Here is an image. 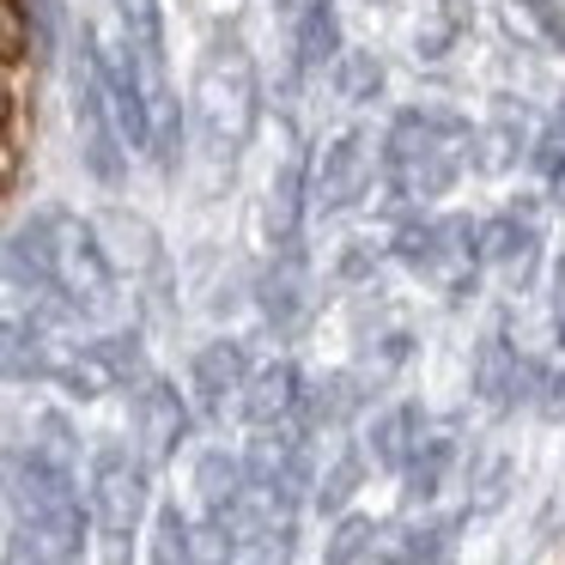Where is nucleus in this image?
Listing matches in <instances>:
<instances>
[{
	"mask_svg": "<svg viewBox=\"0 0 565 565\" xmlns=\"http://www.w3.org/2000/svg\"><path fill=\"white\" fill-rule=\"evenodd\" d=\"M189 116H195L201 140H207L220 159H232L237 147H249L262 122V79H256V62H249L237 25H220L201 50V67H195V92H189Z\"/></svg>",
	"mask_w": 565,
	"mask_h": 565,
	"instance_id": "obj_1",
	"label": "nucleus"
},
{
	"mask_svg": "<svg viewBox=\"0 0 565 565\" xmlns=\"http://www.w3.org/2000/svg\"><path fill=\"white\" fill-rule=\"evenodd\" d=\"M50 225V262H55V286L62 298L79 310V317H98V310L116 305V268L104 256L92 220H74V213H43Z\"/></svg>",
	"mask_w": 565,
	"mask_h": 565,
	"instance_id": "obj_2",
	"label": "nucleus"
},
{
	"mask_svg": "<svg viewBox=\"0 0 565 565\" xmlns=\"http://www.w3.org/2000/svg\"><path fill=\"white\" fill-rule=\"evenodd\" d=\"M377 159H383V140H371L365 128H347L334 147H322L317 177H310V207L317 213H347L371 189Z\"/></svg>",
	"mask_w": 565,
	"mask_h": 565,
	"instance_id": "obj_3",
	"label": "nucleus"
},
{
	"mask_svg": "<svg viewBox=\"0 0 565 565\" xmlns=\"http://www.w3.org/2000/svg\"><path fill=\"white\" fill-rule=\"evenodd\" d=\"M140 511H147V475L140 462H128L122 450H104L92 468V516L104 535H135Z\"/></svg>",
	"mask_w": 565,
	"mask_h": 565,
	"instance_id": "obj_4",
	"label": "nucleus"
},
{
	"mask_svg": "<svg viewBox=\"0 0 565 565\" xmlns=\"http://www.w3.org/2000/svg\"><path fill=\"white\" fill-rule=\"evenodd\" d=\"M475 268H480V225L456 220V213L438 220V244H431V262L419 274H426L444 298H468L475 292Z\"/></svg>",
	"mask_w": 565,
	"mask_h": 565,
	"instance_id": "obj_5",
	"label": "nucleus"
},
{
	"mask_svg": "<svg viewBox=\"0 0 565 565\" xmlns=\"http://www.w3.org/2000/svg\"><path fill=\"white\" fill-rule=\"evenodd\" d=\"M535 383H547V377H541L523 353H511V341H504V334H487V341H480V353H475V390L487 395L492 407L529 402V395H535Z\"/></svg>",
	"mask_w": 565,
	"mask_h": 565,
	"instance_id": "obj_6",
	"label": "nucleus"
},
{
	"mask_svg": "<svg viewBox=\"0 0 565 565\" xmlns=\"http://www.w3.org/2000/svg\"><path fill=\"white\" fill-rule=\"evenodd\" d=\"M310 159H305V147H292L286 152V164L274 171V183H268V207H262V220H268V237L280 249H298V225H305V213H310Z\"/></svg>",
	"mask_w": 565,
	"mask_h": 565,
	"instance_id": "obj_7",
	"label": "nucleus"
},
{
	"mask_svg": "<svg viewBox=\"0 0 565 565\" xmlns=\"http://www.w3.org/2000/svg\"><path fill=\"white\" fill-rule=\"evenodd\" d=\"M535 213H492V220H480V268H504L511 280H523L529 262H535Z\"/></svg>",
	"mask_w": 565,
	"mask_h": 565,
	"instance_id": "obj_8",
	"label": "nucleus"
},
{
	"mask_svg": "<svg viewBox=\"0 0 565 565\" xmlns=\"http://www.w3.org/2000/svg\"><path fill=\"white\" fill-rule=\"evenodd\" d=\"M92 232H98V244H104V256H110V268H128V274L159 268V232H152L140 213L104 207L98 220H92Z\"/></svg>",
	"mask_w": 565,
	"mask_h": 565,
	"instance_id": "obj_9",
	"label": "nucleus"
},
{
	"mask_svg": "<svg viewBox=\"0 0 565 565\" xmlns=\"http://www.w3.org/2000/svg\"><path fill=\"white\" fill-rule=\"evenodd\" d=\"M249 377H256V371H249V359H244L237 341H207L195 353V365H189V383H195V395H201L207 414H220L225 395H244Z\"/></svg>",
	"mask_w": 565,
	"mask_h": 565,
	"instance_id": "obj_10",
	"label": "nucleus"
},
{
	"mask_svg": "<svg viewBox=\"0 0 565 565\" xmlns=\"http://www.w3.org/2000/svg\"><path fill=\"white\" fill-rule=\"evenodd\" d=\"M535 152V140H529V116L523 104L499 98L487 116V128H475V164L480 171H511L516 159H529Z\"/></svg>",
	"mask_w": 565,
	"mask_h": 565,
	"instance_id": "obj_11",
	"label": "nucleus"
},
{
	"mask_svg": "<svg viewBox=\"0 0 565 565\" xmlns=\"http://www.w3.org/2000/svg\"><path fill=\"white\" fill-rule=\"evenodd\" d=\"M135 419H140V444H147L152 462L177 456V444H183V431H189V407L171 383H147L140 402H135Z\"/></svg>",
	"mask_w": 565,
	"mask_h": 565,
	"instance_id": "obj_12",
	"label": "nucleus"
},
{
	"mask_svg": "<svg viewBox=\"0 0 565 565\" xmlns=\"http://www.w3.org/2000/svg\"><path fill=\"white\" fill-rule=\"evenodd\" d=\"M256 298H262V317L274 329H292L298 310H305V249H280L268 262V274L256 280Z\"/></svg>",
	"mask_w": 565,
	"mask_h": 565,
	"instance_id": "obj_13",
	"label": "nucleus"
},
{
	"mask_svg": "<svg viewBox=\"0 0 565 565\" xmlns=\"http://www.w3.org/2000/svg\"><path fill=\"white\" fill-rule=\"evenodd\" d=\"M237 402H244L249 426H274V419H286L298 407V371L286 365V359H274V365H262L256 377H249V390L237 395Z\"/></svg>",
	"mask_w": 565,
	"mask_h": 565,
	"instance_id": "obj_14",
	"label": "nucleus"
},
{
	"mask_svg": "<svg viewBox=\"0 0 565 565\" xmlns=\"http://www.w3.org/2000/svg\"><path fill=\"white\" fill-rule=\"evenodd\" d=\"M341 19H334L329 0H305L298 7V67L317 74V67H334L341 62Z\"/></svg>",
	"mask_w": 565,
	"mask_h": 565,
	"instance_id": "obj_15",
	"label": "nucleus"
},
{
	"mask_svg": "<svg viewBox=\"0 0 565 565\" xmlns=\"http://www.w3.org/2000/svg\"><path fill=\"white\" fill-rule=\"evenodd\" d=\"M419 444H426V438H419V414H414V407H390V414L371 426V456L390 462V468H407Z\"/></svg>",
	"mask_w": 565,
	"mask_h": 565,
	"instance_id": "obj_16",
	"label": "nucleus"
},
{
	"mask_svg": "<svg viewBox=\"0 0 565 565\" xmlns=\"http://www.w3.org/2000/svg\"><path fill=\"white\" fill-rule=\"evenodd\" d=\"M110 7H116L122 38L135 43L147 62H164V7H159V0H110Z\"/></svg>",
	"mask_w": 565,
	"mask_h": 565,
	"instance_id": "obj_17",
	"label": "nucleus"
},
{
	"mask_svg": "<svg viewBox=\"0 0 565 565\" xmlns=\"http://www.w3.org/2000/svg\"><path fill=\"white\" fill-rule=\"evenodd\" d=\"M7 377H13V383H25V377H55V365L43 359V322L7 317Z\"/></svg>",
	"mask_w": 565,
	"mask_h": 565,
	"instance_id": "obj_18",
	"label": "nucleus"
},
{
	"mask_svg": "<svg viewBox=\"0 0 565 565\" xmlns=\"http://www.w3.org/2000/svg\"><path fill=\"white\" fill-rule=\"evenodd\" d=\"M383 92V55L377 50H347L334 62V98L341 104H371Z\"/></svg>",
	"mask_w": 565,
	"mask_h": 565,
	"instance_id": "obj_19",
	"label": "nucleus"
},
{
	"mask_svg": "<svg viewBox=\"0 0 565 565\" xmlns=\"http://www.w3.org/2000/svg\"><path fill=\"white\" fill-rule=\"evenodd\" d=\"M468 19H475V7H468V0H438V19H431V25L414 38V55H419V62L450 55V43L468 31Z\"/></svg>",
	"mask_w": 565,
	"mask_h": 565,
	"instance_id": "obj_20",
	"label": "nucleus"
},
{
	"mask_svg": "<svg viewBox=\"0 0 565 565\" xmlns=\"http://www.w3.org/2000/svg\"><path fill=\"white\" fill-rule=\"evenodd\" d=\"M55 383H62L67 395H79V402H92V395L116 390V371L104 365V353H98V347H86L79 359H67V365H55Z\"/></svg>",
	"mask_w": 565,
	"mask_h": 565,
	"instance_id": "obj_21",
	"label": "nucleus"
},
{
	"mask_svg": "<svg viewBox=\"0 0 565 565\" xmlns=\"http://www.w3.org/2000/svg\"><path fill=\"white\" fill-rule=\"evenodd\" d=\"M31 50H38V38H31L25 0H0V67H25Z\"/></svg>",
	"mask_w": 565,
	"mask_h": 565,
	"instance_id": "obj_22",
	"label": "nucleus"
},
{
	"mask_svg": "<svg viewBox=\"0 0 565 565\" xmlns=\"http://www.w3.org/2000/svg\"><path fill=\"white\" fill-rule=\"evenodd\" d=\"M450 438H426L414 450V462L402 468L407 475V492H414V499H431V492H438V480H444V468H450Z\"/></svg>",
	"mask_w": 565,
	"mask_h": 565,
	"instance_id": "obj_23",
	"label": "nucleus"
},
{
	"mask_svg": "<svg viewBox=\"0 0 565 565\" xmlns=\"http://www.w3.org/2000/svg\"><path fill=\"white\" fill-rule=\"evenodd\" d=\"M371 541H377L371 516H347V523L329 535V559H322V565H353V559H365V553H371Z\"/></svg>",
	"mask_w": 565,
	"mask_h": 565,
	"instance_id": "obj_24",
	"label": "nucleus"
},
{
	"mask_svg": "<svg viewBox=\"0 0 565 565\" xmlns=\"http://www.w3.org/2000/svg\"><path fill=\"white\" fill-rule=\"evenodd\" d=\"M31 13V38H38V55L62 50V31H67V0H25Z\"/></svg>",
	"mask_w": 565,
	"mask_h": 565,
	"instance_id": "obj_25",
	"label": "nucleus"
},
{
	"mask_svg": "<svg viewBox=\"0 0 565 565\" xmlns=\"http://www.w3.org/2000/svg\"><path fill=\"white\" fill-rule=\"evenodd\" d=\"M529 164H535V171L547 177L553 201L565 207V135H559V128H547V135H535V152H529Z\"/></svg>",
	"mask_w": 565,
	"mask_h": 565,
	"instance_id": "obj_26",
	"label": "nucleus"
},
{
	"mask_svg": "<svg viewBox=\"0 0 565 565\" xmlns=\"http://www.w3.org/2000/svg\"><path fill=\"white\" fill-rule=\"evenodd\" d=\"M152 565H189V523L171 511H159V535H152Z\"/></svg>",
	"mask_w": 565,
	"mask_h": 565,
	"instance_id": "obj_27",
	"label": "nucleus"
},
{
	"mask_svg": "<svg viewBox=\"0 0 565 565\" xmlns=\"http://www.w3.org/2000/svg\"><path fill=\"white\" fill-rule=\"evenodd\" d=\"M359 468H365L359 456H341V462H334L329 475H322V487H317V504H322V511H341V504L353 499V487H359Z\"/></svg>",
	"mask_w": 565,
	"mask_h": 565,
	"instance_id": "obj_28",
	"label": "nucleus"
},
{
	"mask_svg": "<svg viewBox=\"0 0 565 565\" xmlns=\"http://www.w3.org/2000/svg\"><path fill=\"white\" fill-rule=\"evenodd\" d=\"M523 13L547 31V43H559V50H565V7H559V0H523Z\"/></svg>",
	"mask_w": 565,
	"mask_h": 565,
	"instance_id": "obj_29",
	"label": "nucleus"
},
{
	"mask_svg": "<svg viewBox=\"0 0 565 565\" xmlns=\"http://www.w3.org/2000/svg\"><path fill=\"white\" fill-rule=\"evenodd\" d=\"M371 268H377V244H371V237H353V244L341 249V280H365Z\"/></svg>",
	"mask_w": 565,
	"mask_h": 565,
	"instance_id": "obj_30",
	"label": "nucleus"
},
{
	"mask_svg": "<svg viewBox=\"0 0 565 565\" xmlns=\"http://www.w3.org/2000/svg\"><path fill=\"white\" fill-rule=\"evenodd\" d=\"M504 487H511V468H504V462H492L487 475H480V492H475V511H492V504L504 499Z\"/></svg>",
	"mask_w": 565,
	"mask_h": 565,
	"instance_id": "obj_31",
	"label": "nucleus"
},
{
	"mask_svg": "<svg viewBox=\"0 0 565 565\" xmlns=\"http://www.w3.org/2000/svg\"><path fill=\"white\" fill-rule=\"evenodd\" d=\"M104 565H128V535H104Z\"/></svg>",
	"mask_w": 565,
	"mask_h": 565,
	"instance_id": "obj_32",
	"label": "nucleus"
},
{
	"mask_svg": "<svg viewBox=\"0 0 565 565\" xmlns=\"http://www.w3.org/2000/svg\"><path fill=\"white\" fill-rule=\"evenodd\" d=\"M559 347H565V298H559Z\"/></svg>",
	"mask_w": 565,
	"mask_h": 565,
	"instance_id": "obj_33",
	"label": "nucleus"
},
{
	"mask_svg": "<svg viewBox=\"0 0 565 565\" xmlns=\"http://www.w3.org/2000/svg\"><path fill=\"white\" fill-rule=\"evenodd\" d=\"M553 128H559V135H565V110H559V116H553Z\"/></svg>",
	"mask_w": 565,
	"mask_h": 565,
	"instance_id": "obj_34",
	"label": "nucleus"
},
{
	"mask_svg": "<svg viewBox=\"0 0 565 565\" xmlns=\"http://www.w3.org/2000/svg\"><path fill=\"white\" fill-rule=\"evenodd\" d=\"M274 7H298V0H274Z\"/></svg>",
	"mask_w": 565,
	"mask_h": 565,
	"instance_id": "obj_35",
	"label": "nucleus"
}]
</instances>
